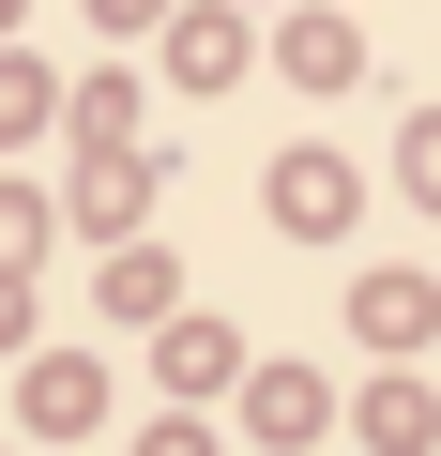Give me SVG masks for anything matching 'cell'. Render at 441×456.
<instances>
[{"label":"cell","instance_id":"1","mask_svg":"<svg viewBox=\"0 0 441 456\" xmlns=\"http://www.w3.org/2000/svg\"><path fill=\"white\" fill-rule=\"evenodd\" d=\"M411 183H426V198H441V122H411Z\"/></svg>","mask_w":441,"mask_h":456}]
</instances>
